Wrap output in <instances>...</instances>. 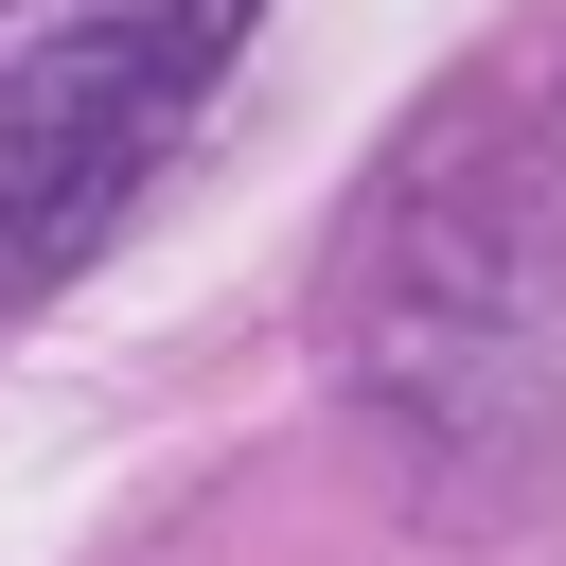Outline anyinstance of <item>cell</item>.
<instances>
[{
  "label": "cell",
  "mask_w": 566,
  "mask_h": 566,
  "mask_svg": "<svg viewBox=\"0 0 566 566\" xmlns=\"http://www.w3.org/2000/svg\"><path fill=\"white\" fill-rule=\"evenodd\" d=\"M336 371L442 495H531L566 460V124L442 106L336 283Z\"/></svg>",
  "instance_id": "obj_1"
},
{
  "label": "cell",
  "mask_w": 566,
  "mask_h": 566,
  "mask_svg": "<svg viewBox=\"0 0 566 566\" xmlns=\"http://www.w3.org/2000/svg\"><path fill=\"white\" fill-rule=\"evenodd\" d=\"M248 18L265 0H0V301L71 283L142 212Z\"/></svg>",
  "instance_id": "obj_2"
}]
</instances>
